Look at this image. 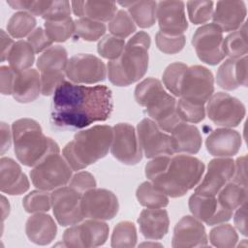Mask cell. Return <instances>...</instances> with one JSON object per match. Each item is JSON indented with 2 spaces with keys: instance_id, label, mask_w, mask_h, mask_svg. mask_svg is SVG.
Listing matches in <instances>:
<instances>
[{
  "instance_id": "cell-1",
  "label": "cell",
  "mask_w": 248,
  "mask_h": 248,
  "mask_svg": "<svg viewBox=\"0 0 248 248\" xmlns=\"http://www.w3.org/2000/svg\"><path fill=\"white\" fill-rule=\"evenodd\" d=\"M112 108V94L108 86H86L64 80L53 93L50 118L57 127L81 129L107 120Z\"/></svg>"
},
{
  "instance_id": "cell-2",
  "label": "cell",
  "mask_w": 248,
  "mask_h": 248,
  "mask_svg": "<svg viewBox=\"0 0 248 248\" xmlns=\"http://www.w3.org/2000/svg\"><path fill=\"white\" fill-rule=\"evenodd\" d=\"M203 171L204 164L186 154L155 157L145 166V176L170 198L182 197L197 186Z\"/></svg>"
},
{
  "instance_id": "cell-3",
  "label": "cell",
  "mask_w": 248,
  "mask_h": 248,
  "mask_svg": "<svg viewBox=\"0 0 248 248\" xmlns=\"http://www.w3.org/2000/svg\"><path fill=\"white\" fill-rule=\"evenodd\" d=\"M112 139V127L96 125L77 133L64 146L62 155L73 170H80L104 158L110 149Z\"/></svg>"
},
{
  "instance_id": "cell-4",
  "label": "cell",
  "mask_w": 248,
  "mask_h": 248,
  "mask_svg": "<svg viewBox=\"0 0 248 248\" xmlns=\"http://www.w3.org/2000/svg\"><path fill=\"white\" fill-rule=\"evenodd\" d=\"M150 37L146 32L136 33L125 45L121 55L108 62L109 81L117 86H128L140 80L148 68Z\"/></svg>"
},
{
  "instance_id": "cell-5",
  "label": "cell",
  "mask_w": 248,
  "mask_h": 248,
  "mask_svg": "<svg viewBox=\"0 0 248 248\" xmlns=\"http://www.w3.org/2000/svg\"><path fill=\"white\" fill-rule=\"evenodd\" d=\"M13 141L17 160L26 167H35L52 153H59L58 144L44 135L40 124L31 118H20L12 124Z\"/></svg>"
},
{
  "instance_id": "cell-6",
  "label": "cell",
  "mask_w": 248,
  "mask_h": 248,
  "mask_svg": "<svg viewBox=\"0 0 248 248\" xmlns=\"http://www.w3.org/2000/svg\"><path fill=\"white\" fill-rule=\"evenodd\" d=\"M137 103L146 108V112L161 130L171 133L182 121L176 111V100L169 94L162 82L154 78H147L135 89Z\"/></svg>"
},
{
  "instance_id": "cell-7",
  "label": "cell",
  "mask_w": 248,
  "mask_h": 248,
  "mask_svg": "<svg viewBox=\"0 0 248 248\" xmlns=\"http://www.w3.org/2000/svg\"><path fill=\"white\" fill-rule=\"evenodd\" d=\"M73 169L59 153H52L33 167L30 177L33 185L44 191H51L68 184Z\"/></svg>"
},
{
  "instance_id": "cell-8",
  "label": "cell",
  "mask_w": 248,
  "mask_h": 248,
  "mask_svg": "<svg viewBox=\"0 0 248 248\" xmlns=\"http://www.w3.org/2000/svg\"><path fill=\"white\" fill-rule=\"evenodd\" d=\"M67 50L61 46H52L45 50L37 60L40 71L42 94L49 96L65 80L68 65Z\"/></svg>"
},
{
  "instance_id": "cell-9",
  "label": "cell",
  "mask_w": 248,
  "mask_h": 248,
  "mask_svg": "<svg viewBox=\"0 0 248 248\" xmlns=\"http://www.w3.org/2000/svg\"><path fill=\"white\" fill-rule=\"evenodd\" d=\"M213 92L214 78L211 71L201 65L187 68L179 89V97L181 99L204 106Z\"/></svg>"
},
{
  "instance_id": "cell-10",
  "label": "cell",
  "mask_w": 248,
  "mask_h": 248,
  "mask_svg": "<svg viewBox=\"0 0 248 248\" xmlns=\"http://www.w3.org/2000/svg\"><path fill=\"white\" fill-rule=\"evenodd\" d=\"M206 103L207 116L217 126L236 127L245 116L244 105L228 93H214Z\"/></svg>"
},
{
  "instance_id": "cell-11",
  "label": "cell",
  "mask_w": 248,
  "mask_h": 248,
  "mask_svg": "<svg viewBox=\"0 0 248 248\" xmlns=\"http://www.w3.org/2000/svg\"><path fill=\"white\" fill-rule=\"evenodd\" d=\"M223 31L214 23L199 27L193 35L192 45L200 60L208 65H217L224 58Z\"/></svg>"
},
{
  "instance_id": "cell-12",
  "label": "cell",
  "mask_w": 248,
  "mask_h": 248,
  "mask_svg": "<svg viewBox=\"0 0 248 248\" xmlns=\"http://www.w3.org/2000/svg\"><path fill=\"white\" fill-rule=\"evenodd\" d=\"M137 135L141 151L146 158L153 159L174 154L170 136L161 130L152 119L143 118L137 126Z\"/></svg>"
},
{
  "instance_id": "cell-13",
  "label": "cell",
  "mask_w": 248,
  "mask_h": 248,
  "mask_svg": "<svg viewBox=\"0 0 248 248\" xmlns=\"http://www.w3.org/2000/svg\"><path fill=\"white\" fill-rule=\"evenodd\" d=\"M81 196L72 187H60L51 193V207L59 225L73 226L84 218L81 210Z\"/></svg>"
},
{
  "instance_id": "cell-14",
  "label": "cell",
  "mask_w": 248,
  "mask_h": 248,
  "mask_svg": "<svg viewBox=\"0 0 248 248\" xmlns=\"http://www.w3.org/2000/svg\"><path fill=\"white\" fill-rule=\"evenodd\" d=\"M108 231V225L102 220L88 219L67 229L63 241L67 247H97L106 242Z\"/></svg>"
},
{
  "instance_id": "cell-15",
  "label": "cell",
  "mask_w": 248,
  "mask_h": 248,
  "mask_svg": "<svg viewBox=\"0 0 248 248\" xmlns=\"http://www.w3.org/2000/svg\"><path fill=\"white\" fill-rule=\"evenodd\" d=\"M66 76L73 83H97L105 80L107 67L99 57L81 53L69 59Z\"/></svg>"
},
{
  "instance_id": "cell-16",
  "label": "cell",
  "mask_w": 248,
  "mask_h": 248,
  "mask_svg": "<svg viewBox=\"0 0 248 248\" xmlns=\"http://www.w3.org/2000/svg\"><path fill=\"white\" fill-rule=\"evenodd\" d=\"M118 208V200L109 190L92 188L81 196V210L85 218L110 220L117 214Z\"/></svg>"
},
{
  "instance_id": "cell-17",
  "label": "cell",
  "mask_w": 248,
  "mask_h": 248,
  "mask_svg": "<svg viewBox=\"0 0 248 248\" xmlns=\"http://www.w3.org/2000/svg\"><path fill=\"white\" fill-rule=\"evenodd\" d=\"M113 139L110 152L114 158L125 165H136L142 158L135 128L128 123H118L112 127Z\"/></svg>"
},
{
  "instance_id": "cell-18",
  "label": "cell",
  "mask_w": 248,
  "mask_h": 248,
  "mask_svg": "<svg viewBox=\"0 0 248 248\" xmlns=\"http://www.w3.org/2000/svg\"><path fill=\"white\" fill-rule=\"evenodd\" d=\"M234 161L231 158L217 157L212 159L202 181L196 187L195 193L216 197L219 191L232 178Z\"/></svg>"
},
{
  "instance_id": "cell-19",
  "label": "cell",
  "mask_w": 248,
  "mask_h": 248,
  "mask_svg": "<svg viewBox=\"0 0 248 248\" xmlns=\"http://www.w3.org/2000/svg\"><path fill=\"white\" fill-rule=\"evenodd\" d=\"M156 19L160 32L167 35H183L188 28L185 4L182 1H161L157 3Z\"/></svg>"
},
{
  "instance_id": "cell-20",
  "label": "cell",
  "mask_w": 248,
  "mask_h": 248,
  "mask_svg": "<svg viewBox=\"0 0 248 248\" xmlns=\"http://www.w3.org/2000/svg\"><path fill=\"white\" fill-rule=\"evenodd\" d=\"M188 204L193 216L209 226L225 223L232 216V211L222 207L216 197L194 193L190 197Z\"/></svg>"
},
{
  "instance_id": "cell-21",
  "label": "cell",
  "mask_w": 248,
  "mask_h": 248,
  "mask_svg": "<svg viewBox=\"0 0 248 248\" xmlns=\"http://www.w3.org/2000/svg\"><path fill=\"white\" fill-rule=\"evenodd\" d=\"M171 245L174 248L207 246L204 226L194 216L182 217L174 227Z\"/></svg>"
},
{
  "instance_id": "cell-22",
  "label": "cell",
  "mask_w": 248,
  "mask_h": 248,
  "mask_svg": "<svg viewBox=\"0 0 248 248\" xmlns=\"http://www.w3.org/2000/svg\"><path fill=\"white\" fill-rule=\"evenodd\" d=\"M247 10L243 1H218L212 20L222 31H236L244 23Z\"/></svg>"
},
{
  "instance_id": "cell-23",
  "label": "cell",
  "mask_w": 248,
  "mask_h": 248,
  "mask_svg": "<svg viewBox=\"0 0 248 248\" xmlns=\"http://www.w3.org/2000/svg\"><path fill=\"white\" fill-rule=\"evenodd\" d=\"M240 134L230 128H219L210 133L205 140L207 151L215 157L229 158L235 155L241 146Z\"/></svg>"
},
{
  "instance_id": "cell-24",
  "label": "cell",
  "mask_w": 248,
  "mask_h": 248,
  "mask_svg": "<svg viewBox=\"0 0 248 248\" xmlns=\"http://www.w3.org/2000/svg\"><path fill=\"white\" fill-rule=\"evenodd\" d=\"M247 55L226 59L220 65L216 75L217 84L225 90L247 86Z\"/></svg>"
},
{
  "instance_id": "cell-25",
  "label": "cell",
  "mask_w": 248,
  "mask_h": 248,
  "mask_svg": "<svg viewBox=\"0 0 248 248\" xmlns=\"http://www.w3.org/2000/svg\"><path fill=\"white\" fill-rule=\"evenodd\" d=\"M29 180L20 166L12 158L0 160V190L8 195H20L29 189Z\"/></svg>"
},
{
  "instance_id": "cell-26",
  "label": "cell",
  "mask_w": 248,
  "mask_h": 248,
  "mask_svg": "<svg viewBox=\"0 0 248 248\" xmlns=\"http://www.w3.org/2000/svg\"><path fill=\"white\" fill-rule=\"evenodd\" d=\"M140 231L147 239H161L169 231V215L167 210L159 208L143 209L138 219Z\"/></svg>"
},
{
  "instance_id": "cell-27",
  "label": "cell",
  "mask_w": 248,
  "mask_h": 248,
  "mask_svg": "<svg viewBox=\"0 0 248 248\" xmlns=\"http://www.w3.org/2000/svg\"><path fill=\"white\" fill-rule=\"evenodd\" d=\"M40 93H42L41 76L37 70L30 68L16 74L12 93L16 101L30 103L35 101Z\"/></svg>"
},
{
  "instance_id": "cell-28",
  "label": "cell",
  "mask_w": 248,
  "mask_h": 248,
  "mask_svg": "<svg viewBox=\"0 0 248 248\" xmlns=\"http://www.w3.org/2000/svg\"><path fill=\"white\" fill-rule=\"evenodd\" d=\"M25 232L29 240L33 243L46 245L55 238L57 227L50 215L43 212L35 213L27 219Z\"/></svg>"
},
{
  "instance_id": "cell-29",
  "label": "cell",
  "mask_w": 248,
  "mask_h": 248,
  "mask_svg": "<svg viewBox=\"0 0 248 248\" xmlns=\"http://www.w3.org/2000/svg\"><path fill=\"white\" fill-rule=\"evenodd\" d=\"M170 134L174 153L196 154L199 152L202 146V135L196 126L181 122Z\"/></svg>"
},
{
  "instance_id": "cell-30",
  "label": "cell",
  "mask_w": 248,
  "mask_h": 248,
  "mask_svg": "<svg viewBox=\"0 0 248 248\" xmlns=\"http://www.w3.org/2000/svg\"><path fill=\"white\" fill-rule=\"evenodd\" d=\"M71 8L79 17H87L96 21H110L116 14V3L111 1H72Z\"/></svg>"
},
{
  "instance_id": "cell-31",
  "label": "cell",
  "mask_w": 248,
  "mask_h": 248,
  "mask_svg": "<svg viewBox=\"0 0 248 248\" xmlns=\"http://www.w3.org/2000/svg\"><path fill=\"white\" fill-rule=\"evenodd\" d=\"M121 6L128 8V14L135 24L140 28L151 27L156 21L157 2L155 1H130L119 2Z\"/></svg>"
},
{
  "instance_id": "cell-32",
  "label": "cell",
  "mask_w": 248,
  "mask_h": 248,
  "mask_svg": "<svg viewBox=\"0 0 248 248\" xmlns=\"http://www.w3.org/2000/svg\"><path fill=\"white\" fill-rule=\"evenodd\" d=\"M219 204L227 210L234 211L247 202V187L229 181L216 195Z\"/></svg>"
},
{
  "instance_id": "cell-33",
  "label": "cell",
  "mask_w": 248,
  "mask_h": 248,
  "mask_svg": "<svg viewBox=\"0 0 248 248\" xmlns=\"http://www.w3.org/2000/svg\"><path fill=\"white\" fill-rule=\"evenodd\" d=\"M7 60L10 67L16 73H19L30 69L33 65L35 60V51L28 42L20 40L14 44Z\"/></svg>"
},
{
  "instance_id": "cell-34",
  "label": "cell",
  "mask_w": 248,
  "mask_h": 248,
  "mask_svg": "<svg viewBox=\"0 0 248 248\" xmlns=\"http://www.w3.org/2000/svg\"><path fill=\"white\" fill-rule=\"evenodd\" d=\"M136 196L140 204L147 208H163L169 204L168 196L154 187L150 181L141 183L137 189Z\"/></svg>"
},
{
  "instance_id": "cell-35",
  "label": "cell",
  "mask_w": 248,
  "mask_h": 248,
  "mask_svg": "<svg viewBox=\"0 0 248 248\" xmlns=\"http://www.w3.org/2000/svg\"><path fill=\"white\" fill-rule=\"evenodd\" d=\"M247 50V27L244 22L239 30L233 31L223 40V51L230 58H239L246 55Z\"/></svg>"
},
{
  "instance_id": "cell-36",
  "label": "cell",
  "mask_w": 248,
  "mask_h": 248,
  "mask_svg": "<svg viewBox=\"0 0 248 248\" xmlns=\"http://www.w3.org/2000/svg\"><path fill=\"white\" fill-rule=\"evenodd\" d=\"M36 26V18L28 12L14 14L7 23L8 33L16 39L29 36Z\"/></svg>"
},
{
  "instance_id": "cell-37",
  "label": "cell",
  "mask_w": 248,
  "mask_h": 248,
  "mask_svg": "<svg viewBox=\"0 0 248 248\" xmlns=\"http://www.w3.org/2000/svg\"><path fill=\"white\" fill-rule=\"evenodd\" d=\"M75 21L71 16L59 20H46L45 22V31L47 37L56 43L67 41L75 34Z\"/></svg>"
},
{
  "instance_id": "cell-38",
  "label": "cell",
  "mask_w": 248,
  "mask_h": 248,
  "mask_svg": "<svg viewBox=\"0 0 248 248\" xmlns=\"http://www.w3.org/2000/svg\"><path fill=\"white\" fill-rule=\"evenodd\" d=\"M75 26L76 36L88 42L97 41L106 33V25L104 22L87 17H79L75 20Z\"/></svg>"
},
{
  "instance_id": "cell-39",
  "label": "cell",
  "mask_w": 248,
  "mask_h": 248,
  "mask_svg": "<svg viewBox=\"0 0 248 248\" xmlns=\"http://www.w3.org/2000/svg\"><path fill=\"white\" fill-rule=\"evenodd\" d=\"M137 230L134 223L130 221L119 222L113 229L111 234L112 247H134L137 243Z\"/></svg>"
},
{
  "instance_id": "cell-40",
  "label": "cell",
  "mask_w": 248,
  "mask_h": 248,
  "mask_svg": "<svg viewBox=\"0 0 248 248\" xmlns=\"http://www.w3.org/2000/svg\"><path fill=\"white\" fill-rule=\"evenodd\" d=\"M209 240L215 247L232 248L236 245L238 235L232 225L221 223L210 231Z\"/></svg>"
},
{
  "instance_id": "cell-41",
  "label": "cell",
  "mask_w": 248,
  "mask_h": 248,
  "mask_svg": "<svg viewBox=\"0 0 248 248\" xmlns=\"http://www.w3.org/2000/svg\"><path fill=\"white\" fill-rule=\"evenodd\" d=\"M22 205L28 213L48 211L51 207V194L40 189L32 191L23 198Z\"/></svg>"
},
{
  "instance_id": "cell-42",
  "label": "cell",
  "mask_w": 248,
  "mask_h": 248,
  "mask_svg": "<svg viewBox=\"0 0 248 248\" xmlns=\"http://www.w3.org/2000/svg\"><path fill=\"white\" fill-rule=\"evenodd\" d=\"M108 30L111 35L125 39L136 31V24L128 12L119 10L109 21Z\"/></svg>"
},
{
  "instance_id": "cell-43",
  "label": "cell",
  "mask_w": 248,
  "mask_h": 248,
  "mask_svg": "<svg viewBox=\"0 0 248 248\" xmlns=\"http://www.w3.org/2000/svg\"><path fill=\"white\" fill-rule=\"evenodd\" d=\"M188 66L182 62L170 64L163 74V83L174 96L179 97V89L182 78Z\"/></svg>"
},
{
  "instance_id": "cell-44",
  "label": "cell",
  "mask_w": 248,
  "mask_h": 248,
  "mask_svg": "<svg viewBox=\"0 0 248 248\" xmlns=\"http://www.w3.org/2000/svg\"><path fill=\"white\" fill-rule=\"evenodd\" d=\"M176 111L181 121L186 123H199L205 116L203 105L194 104L181 98L176 102Z\"/></svg>"
},
{
  "instance_id": "cell-45",
  "label": "cell",
  "mask_w": 248,
  "mask_h": 248,
  "mask_svg": "<svg viewBox=\"0 0 248 248\" xmlns=\"http://www.w3.org/2000/svg\"><path fill=\"white\" fill-rule=\"evenodd\" d=\"M125 45L124 39L113 35H107L98 43L97 49L102 57L111 61L117 59L121 55Z\"/></svg>"
},
{
  "instance_id": "cell-46",
  "label": "cell",
  "mask_w": 248,
  "mask_h": 248,
  "mask_svg": "<svg viewBox=\"0 0 248 248\" xmlns=\"http://www.w3.org/2000/svg\"><path fill=\"white\" fill-rule=\"evenodd\" d=\"M187 10L190 21L194 24L207 22L213 15L212 1H188Z\"/></svg>"
},
{
  "instance_id": "cell-47",
  "label": "cell",
  "mask_w": 248,
  "mask_h": 248,
  "mask_svg": "<svg viewBox=\"0 0 248 248\" xmlns=\"http://www.w3.org/2000/svg\"><path fill=\"white\" fill-rule=\"evenodd\" d=\"M185 36H170L164 34L162 32H158L155 37V42L157 47L166 54H174L179 52L185 45Z\"/></svg>"
},
{
  "instance_id": "cell-48",
  "label": "cell",
  "mask_w": 248,
  "mask_h": 248,
  "mask_svg": "<svg viewBox=\"0 0 248 248\" xmlns=\"http://www.w3.org/2000/svg\"><path fill=\"white\" fill-rule=\"evenodd\" d=\"M71 3L69 1H47L42 17L46 20H59L71 16Z\"/></svg>"
},
{
  "instance_id": "cell-49",
  "label": "cell",
  "mask_w": 248,
  "mask_h": 248,
  "mask_svg": "<svg viewBox=\"0 0 248 248\" xmlns=\"http://www.w3.org/2000/svg\"><path fill=\"white\" fill-rule=\"evenodd\" d=\"M27 42L34 49L35 53L46 50L52 45V41L47 37L46 31L42 27H37L27 39Z\"/></svg>"
},
{
  "instance_id": "cell-50",
  "label": "cell",
  "mask_w": 248,
  "mask_h": 248,
  "mask_svg": "<svg viewBox=\"0 0 248 248\" xmlns=\"http://www.w3.org/2000/svg\"><path fill=\"white\" fill-rule=\"evenodd\" d=\"M69 186L83 194L89 189L96 187V180L94 176L88 171H79L72 176Z\"/></svg>"
},
{
  "instance_id": "cell-51",
  "label": "cell",
  "mask_w": 248,
  "mask_h": 248,
  "mask_svg": "<svg viewBox=\"0 0 248 248\" xmlns=\"http://www.w3.org/2000/svg\"><path fill=\"white\" fill-rule=\"evenodd\" d=\"M0 74H1V93L4 95L12 94L16 73L10 66H1Z\"/></svg>"
},
{
  "instance_id": "cell-52",
  "label": "cell",
  "mask_w": 248,
  "mask_h": 248,
  "mask_svg": "<svg viewBox=\"0 0 248 248\" xmlns=\"http://www.w3.org/2000/svg\"><path fill=\"white\" fill-rule=\"evenodd\" d=\"M232 181L240 184L242 186L247 187L246 182V156L243 155L241 157H238L236 159V162L234 163V172L232 176Z\"/></svg>"
},
{
  "instance_id": "cell-53",
  "label": "cell",
  "mask_w": 248,
  "mask_h": 248,
  "mask_svg": "<svg viewBox=\"0 0 248 248\" xmlns=\"http://www.w3.org/2000/svg\"><path fill=\"white\" fill-rule=\"evenodd\" d=\"M247 204L246 202L242 203L238 208H236V212L233 217L234 225L236 229L243 234L247 235V214H246Z\"/></svg>"
},
{
  "instance_id": "cell-54",
  "label": "cell",
  "mask_w": 248,
  "mask_h": 248,
  "mask_svg": "<svg viewBox=\"0 0 248 248\" xmlns=\"http://www.w3.org/2000/svg\"><path fill=\"white\" fill-rule=\"evenodd\" d=\"M13 139V133L10 131V127L2 122L1 123V155L10 149Z\"/></svg>"
},
{
  "instance_id": "cell-55",
  "label": "cell",
  "mask_w": 248,
  "mask_h": 248,
  "mask_svg": "<svg viewBox=\"0 0 248 248\" xmlns=\"http://www.w3.org/2000/svg\"><path fill=\"white\" fill-rule=\"evenodd\" d=\"M1 61H5L8 59L9 53L14 46V41L11 39L8 34L5 33L4 30H1Z\"/></svg>"
},
{
  "instance_id": "cell-56",
  "label": "cell",
  "mask_w": 248,
  "mask_h": 248,
  "mask_svg": "<svg viewBox=\"0 0 248 248\" xmlns=\"http://www.w3.org/2000/svg\"><path fill=\"white\" fill-rule=\"evenodd\" d=\"M1 207H2V220L4 221L10 212V204L9 201L2 195L1 196Z\"/></svg>"
},
{
  "instance_id": "cell-57",
  "label": "cell",
  "mask_w": 248,
  "mask_h": 248,
  "mask_svg": "<svg viewBox=\"0 0 248 248\" xmlns=\"http://www.w3.org/2000/svg\"><path fill=\"white\" fill-rule=\"evenodd\" d=\"M162 246L161 244H158V243H142L140 244V246Z\"/></svg>"
}]
</instances>
